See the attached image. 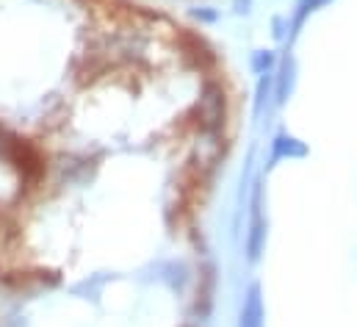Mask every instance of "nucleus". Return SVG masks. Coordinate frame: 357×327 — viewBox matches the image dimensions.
Returning <instances> with one entry per match:
<instances>
[{
    "label": "nucleus",
    "mask_w": 357,
    "mask_h": 327,
    "mask_svg": "<svg viewBox=\"0 0 357 327\" xmlns=\"http://www.w3.org/2000/svg\"><path fill=\"white\" fill-rule=\"evenodd\" d=\"M197 114H199V125L202 131H216L225 122V92L219 83H208L199 103H197Z\"/></svg>",
    "instance_id": "1"
},
{
    "label": "nucleus",
    "mask_w": 357,
    "mask_h": 327,
    "mask_svg": "<svg viewBox=\"0 0 357 327\" xmlns=\"http://www.w3.org/2000/svg\"><path fill=\"white\" fill-rule=\"evenodd\" d=\"M264 297H261V286L252 283L241 308V327H264Z\"/></svg>",
    "instance_id": "2"
},
{
    "label": "nucleus",
    "mask_w": 357,
    "mask_h": 327,
    "mask_svg": "<svg viewBox=\"0 0 357 327\" xmlns=\"http://www.w3.org/2000/svg\"><path fill=\"white\" fill-rule=\"evenodd\" d=\"M307 156V147L294 139V136H277L274 139V159H305Z\"/></svg>",
    "instance_id": "3"
},
{
    "label": "nucleus",
    "mask_w": 357,
    "mask_h": 327,
    "mask_svg": "<svg viewBox=\"0 0 357 327\" xmlns=\"http://www.w3.org/2000/svg\"><path fill=\"white\" fill-rule=\"evenodd\" d=\"M264 219L261 214L255 211V219H252V228H250V242H247V252H250V261H258L261 258V249H264Z\"/></svg>",
    "instance_id": "4"
},
{
    "label": "nucleus",
    "mask_w": 357,
    "mask_h": 327,
    "mask_svg": "<svg viewBox=\"0 0 357 327\" xmlns=\"http://www.w3.org/2000/svg\"><path fill=\"white\" fill-rule=\"evenodd\" d=\"M294 73H296V67H294V59H285L282 61V78H280V86H277V100H288V94L294 92Z\"/></svg>",
    "instance_id": "5"
},
{
    "label": "nucleus",
    "mask_w": 357,
    "mask_h": 327,
    "mask_svg": "<svg viewBox=\"0 0 357 327\" xmlns=\"http://www.w3.org/2000/svg\"><path fill=\"white\" fill-rule=\"evenodd\" d=\"M271 67H274V53H271V50H258V53L252 56V70H255V73L266 75Z\"/></svg>",
    "instance_id": "6"
},
{
    "label": "nucleus",
    "mask_w": 357,
    "mask_h": 327,
    "mask_svg": "<svg viewBox=\"0 0 357 327\" xmlns=\"http://www.w3.org/2000/svg\"><path fill=\"white\" fill-rule=\"evenodd\" d=\"M268 83H271V78H261V83H258V103H255V111H264V103H266V94H268Z\"/></svg>",
    "instance_id": "7"
}]
</instances>
